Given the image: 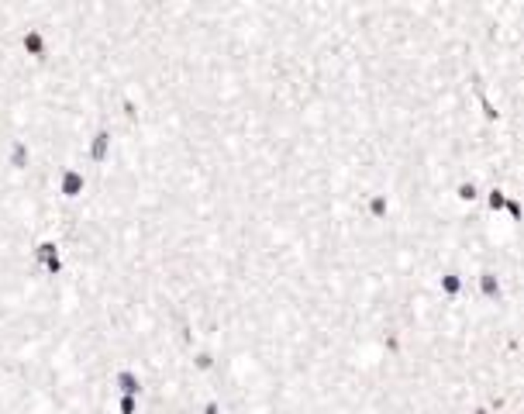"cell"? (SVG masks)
I'll list each match as a JSON object with an SVG mask.
<instances>
[{
  "label": "cell",
  "mask_w": 524,
  "mask_h": 414,
  "mask_svg": "<svg viewBox=\"0 0 524 414\" xmlns=\"http://www.w3.org/2000/svg\"><path fill=\"white\" fill-rule=\"evenodd\" d=\"M111 387L118 397H135V401H142V394H145V383H142L135 366H121V370L111 373Z\"/></svg>",
  "instance_id": "obj_1"
},
{
  "label": "cell",
  "mask_w": 524,
  "mask_h": 414,
  "mask_svg": "<svg viewBox=\"0 0 524 414\" xmlns=\"http://www.w3.org/2000/svg\"><path fill=\"white\" fill-rule=\"evenodd\" d=\"M214 363H217V352H214V349H194V352H190V370L197 373V376H207V373L214 370Z\"/></svg>",
  "instance_id": "obj_2"
},
{
  "label": "cell",
  "mask_w": 524,
  "mask_h": 414,
  "mask_svg": "<svg viewBox=\"0 0 524 414\" xmlns=\"http://www.w3.org/2000/svg\"><path fill=\"white\" fill-rule=\"evenodd\" d=\"M114 414H142V401H135V397H114Z\"/></svg>",
  "instance_id": "obj_3"
},
{
  "label": "cell",
  "mask_w": 524,
  "mask_h": 414,
  "mask_svg": "<svg viewBox=\"0 0 524 414\" xmlns=\"http://www.w3.org/2000/svg\"><path fill=\"white\" fill-rule=\"evenodd\" d=\"M197 414H224V404H221L217 397H207V401H201Z\"/></svg>",
  "instance_id": "obj_4"
}]
</instances>
